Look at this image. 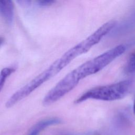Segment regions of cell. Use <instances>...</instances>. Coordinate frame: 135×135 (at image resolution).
<instances>
[{
	"label": "cell",
	"mask_w": 135,
	"mask_h": 135,
	"mask_svg": "<svg viewBox=\"0 0 135 135\" xmlns=\"http://www.w3.org/2000/svg\"><path fill=\"white\" fill-rule=\"evenodd\" d=\"M126 46L120 44L84 62L74 69L50 90L43 99V104L50 105L72 90L84 78L95 74L124 53Z\"/></svg>",
	"instance_id": "cell-1"
},
{
	"label": "cell",
	"mask_w": 135,
	"mask_h": 135,
	"mask_svg": "<svg viewBox=\"0 0 135 135\" xmlns=\"http://www.w3.org/2000/svg\"><path fill=\"white\" fill-rule=\"evenodd\" d=\"M101 40L100 35L97 32H93L84 40L70 49L46 69L14 93L5 103V107L7 108H11L28 96L42 84L58 74L74 59L88 52Z\"/></svg>",
	"instance_id": "cell-2"
},
{
	"label": "cell",
	"mask_w": 135,
	"mask_h": 135,
	"mask_svg": "<svg viewBox=\"0 0 135 135\" xmlns=\"http://www.w3.org/2000/svg\"><path fill=\"white\" fill-rule=\"evenodd\" d=\"M133 85L132 80H126L113 84L98 86L84 93L75 101V103H80L89 99L105 101L120 100L127 95Z\"/></svg>",
	"instance_id": "cell-3"
},
{
	"label": "cell",
	"mask_w": 135,
	"mask_h": 135,
	"mask_svg": "<svg viewBox=\"0 0 135 135\" xmlns=\"http://www.w3.org/2000/svg\"><path fill=\"white\" fill-rule=\"evenodd\" d=\"M61 123V119L57 118H50L42 120L33 125L28 131L26 135H39L42 131L48 127Z\"/></svg>",
	"instance_id": "cell-4"
},
{
	"label": "cell",
	"mask_w": 135,
	"mask_h": 135,
	"mask_svg": "<svg viewBox=\"0 0 135 135\" xmlns=\"http://www.w3.org/2000/svg\"><path fill=\"white\" fill-rule=\"evenodd\" d=\"M14 4L12 1H0V14L8 24L14 20Z\"/></svg>",
	"instance_id": "cell-5"
},
{
	"label": "cell",
	"mask_w": 135,
	"mask_h": 135,
	"mask_svg": "<svg viewBox=\"0 0 135 135\" xmlns=\"http://www.w3.org/2000/svg\"><path fill=\"white\" fill-rule=\"evenodd\" d=\"M15 71L14 68H5L0 72V92L2 90L7 78Z\"/></svg>",
	"instance_id": "cell-6"
},
{
	"label": "cell",
	"mask_w": 135,
	"mask_h": 135,
	"mask_svg": "<svg viewBox=\"0 0 135 135\" xmlns=\"http://www.w3.org/2000/svg\"><path fill=\"white\" fill-rule=\"evenodd\" d=\"M126 71L129 73L135 72V53L130 56L126 66Z\"/></svg>",
	"instance_id": "cell-7"
},
{
	"label": "cell",
	"mask_w": 135,
	"mask_h": 135,
	"mask_svg": "<svg viewBox=\"0 0 135 135\" xmlns=\"http://www.w3.org/2000/svg\"><path fill=\"white\" fill-rule=\"evenodd\" d=\"M55 2V1L54 0H42V1H37V5L42 6V7H45V6H48L52 5Z\"/></svg>",
	"instance_id": "cell-8"
},
{
	"label": "cell",
	"mask_w": 135,
	"mask_h": 135,
	"mask_svg": "<svg viewBox=\"0 0 135 135\" xmlns=\"http://www.w3.org/2000/svg\"><path fill=\"white\" fill-rule=\"evenodd\" d=\"M17 2L23 7H27L31 5L32 2L30 1H18Z\"/></svg>",
	"instance_id": "cell-9"
},
{
	"label": "cell",
	"mask_w": 135,
	"mask_h": 135,
	"mask_svg": "<svg viewBox=\"0 0 135 135\" xmlns=\"http://www.w3.org/2000/svg\"><path fill=\"white\" fill-rule=\"evenodd\" d=\"M4 42V38L2 37H1V36H0V47H1V46L2 45V44H3Z\"/></svg>",
	"instance_id": "cell-10"
},
{
	"label": "cell",
	"mask_w": 135,
	"mask_h": 135,
	"mask_svg": "<svg viewBox=\"0 0 135 135\" xmlns=\"http://www.w3.org/2000/svg\"><path fill=\"white\" fill-rule=\"evenodd\" d=\"M133 113L135 115V99L134 100V102H133Z\"/></svg>",
	"instance_id": "cell-11"
}]
</instances>
